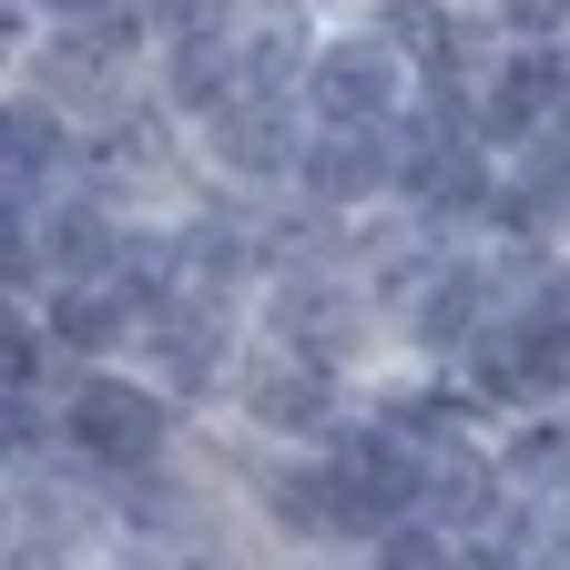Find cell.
<instances>
[{"mask_svg":"<svg viewBox=\"0 0 570 570\" xmlns=\"http://www.w3.org/2000/svg\"><path fill=\"white\" fill-rule=\"evenodd\" d=\"M71 449L82 459H102V469H142L164 449V407L142 397V387H122V377H92V387H71Z\"/></svg>","mask_w":570,"mask_h":570,"instance_id":"6da1fadb","label":"cell"},{"mask_svg":"<svg viewBox=\"0 0 570 570\" xmlns=\"http://www.w3.org/2000/svg\"><path fill=\"white\" fill-rule=\"evenodd\" d=\"M326 469H336V510H346V530H377V520L417 510V489H428V469H417V449L397 439V428L356 439V449L326 459Z\"/></svg>","mask_w":570,"mask_h":570,"instance_id":"7a4b0ae2","label":"cell"},{"mask_svg":"<svg viewBox=\"0 0 570 570\" xmlns=\"http://www.w3.org/2000/svg\"><path fill=\"white\" fill-rule=\"evenodd\" d=\"M204 142H214V164L245 174V184H275L285 164H296V122H285V92H225L204 112Z\"/></svg>","mask_w":570,"mask_h":570,"instance_id":"3957f363","label":"cell"},{"mask_svg":"<svg viewBox=\"0 0 570 570\" xmlns=\"http://www.w3.org/2000/svg\"><path fill=\"white\" fill-rule=\"evenodd\" d=\"M296 82H306V102L326 122H377L397 102V51L387 41H326V51H306Z\"/></svg>","mask_w":570,"mask_h":570,"instance_id":"277c9868","label":"cell"},{"mask_svg":"<svg viewBox=\"0 0 570 570\" xmlns=\"http://www.w3.org/2000/svg\"><path fill=\"white\" fill-rule=\"evenodd\" d=\"M550 112H560V51H550V41H520L510 71H499V82L469 102V122H479L489 142H540Z\"/></svg>","mask_w":570,"mask_h":570,"instance_id":"5b68a950","label":"cell"},{"mask_svg":"<svg viewBox=\"0 0 570 570\" xmlns=\"http://www.w3.org/2000/svg\"><path fill=\"white\" fill-rule=\"evenodd\" d=\"M285 174H306V194L336 214V204H367L387 194V164H377V122H326V142H296V164Z\"/></svg>","mask_w":570,"mask_h":570,"instance_id":"8992f818","label":"cell"},{"mask_svg":"<svg viewBox=\"0 0 570 570\" xmlns=\"http://www.w3.org/2000/svg\"><path fill=\"white\" fill-rule=\"evenodd\" d=\"M122 255V235H112V214L102 204H51L41 225H31V265H61V275H102Z\"/></svg>","mask_w":570,"mask_h":570,"instance_id":"52a82bcc","label":"cell"},{"mask_svg":"<svg viewBox=\"0 0 570 570\" xmlns=\"http://www.w3.org/2000/svg\"><path fill=\"white\" fill-rule=\"evenodd\" d=\"M479 326H489V275H479V265H428L417 336H428V346H469Z\"/></svg>","mask_w":570,"mask_h":570,"instance_id":"ba28073f","label":"cell"},{"mask_svg":"<svg viewBox=\"0 0 570 570\" xmlns=\"http://www.w3.org/2000/svg\"><path fill=\"white\" fill-rule=\"evenodd\" d=\"M164 92L184 102V112H214L235 92V41H214V31H184L174 41V61H164Z\"/></svg>","mask_w":570,"mask_h":570,"instance_id":"9c48e42d","label":"cell"},{"mask_svg":"<svg viewBox=\"0 0 570 570\" xmlns=\"http://www.w3.org/2000/svg\"><path fill=\"white\" fill-rule=\"evenodd\" d=\"M71 154V122L51 102H0V174H51Z\"/></svg>","mask_w":570,"mask_h":570,"instance_id":"30bf717a","label":"cell"},{"mask_svg":"<svg viewBox=\"0 0 570 570\" xmlns=\"http://www.w3.org/2000/svg\"><path fill=\"white\" fill-rule=\"evenodd\" d=\"M122 326H132V306H112L102 285H82V296H61V306H51V336H61V346H82V356L122 346Z\"/></svg>","mask_w":570,"mask_h":570,"instance_id":"8fae6325","label":"cell"},{"mask_svg":"<svg viewBox=\"0 0 570 570\" xmlns=\"http://www.w3.org/2000/svg\"><path fill=\"white\" fill-rule=\"evenodd\" d=\"M275 520H285V530H346L336 469H326V459H316V469H285V479H275Z\"/></svg>","mask_w":570,"mask_h":570,"instance_id":"7c38bea8","label":"cell"},{"mask_svg":"<svg viewBox=\"0 0 570 570\" xmlns=\"http://www.w3.org/2000/svg\"><path fill=\"white\" fill-rule=\"evenodd\" d=\"M255 417H265V428H285V439H296V428H326V417H336L326 367H306V377H275V387L255 397Z\"/></svg>","mask_w":570,"mask_h":570,"instance_id":"4fadbf2b","label":"cell"},{"mask_svg":"<svg viewBox=\"0 0 570 570\" xmlns=\"http://www.w3.org/2000/svg\"><path fill=\"white\" fill-rule=\"evenodd\" d=\"M449 469H459V479H428L417 499H439V520H449V530H479V520L499 510V489L479 479V459H449Z\"/></svg>","mask_w":570,"mask_h":570,"instance_id":"5bb4252c","label":"cell"},{"mask_svg":"<svg viewBox=\"0 0 570 570\" xmlns=\"http://www.w3.org/2000/svg\"><path fill=\"white\" fill-rule=\"evenodd\" d=\"M449 550H459L449 530H428V520H407V510L377 520V560H397V570H428V560H449Z\"/></svg>","mask_w":570,"mask_h":570,"instance_id":"9a60e30c","label":"cell"},{"mask_svg":"<svg viewBox=\"0 0 570 570\" xmlns=\"http://www.w3.org/2000/svg\"><path fill=\"white\" fill-rule=\"evenodd\" d=\"M31 275V214H21V194L0 184V285H21Z\"/></svg>","mask_w":570,"mask_h":570,"instance_id":"2e32d148","label":"cell"},{"mask_svg":"<svg viewBox=\"0 0 570 570\" xmlns=\"http://www.w3.org/2000/svg\"><path fill=\"white\" fill-rule=\"evenodd\" d=\"M0 387H41V336L21 316H0Z\"/></svg>","mask_w":570,"mask_h":570,"instance_id":"e0dca14e","label":"cell"},{"mask_svg":"<svg viewBox=\"0 0 570 570\" xmlns=\"http://www.w3.org/2000/svg\"><path fill=\"white\" fill-rule=\"evenodd\" d=\"M510 469L520 479H560V428H530V439L510 449Z\"/></svg>","mask_w":570,"mask_h":570,"instance_id":"ac0fdd59","label":"cell"}]
</instances>
